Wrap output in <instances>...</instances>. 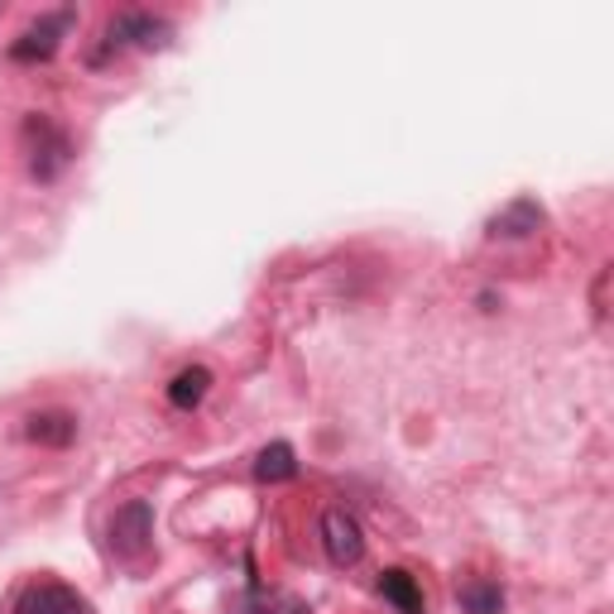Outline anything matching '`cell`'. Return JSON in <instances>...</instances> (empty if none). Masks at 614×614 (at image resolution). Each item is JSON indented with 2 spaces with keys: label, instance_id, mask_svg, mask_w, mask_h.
I'll list each match as a JSON object with an SVG mask.
<instances>
[{
  "label": "cell",
  "instance_id": "6da1fadb",
  "mask_svg": "<svg viewBox=\"0 0 614 614\" xmlns=\"http://www.w3.org/2000/svg\"><path fill=\"white\" fill-rule=\"evenodd\" d=\"M168 43H174V20H164L154 10H120L106 20L101 49L91 53V63H106L120 49H168Z\"/></svg>",
  "mask_w": 614,
  "mask_h": 614
},
{
  "label": "cell",
  "instance_id": "7a4b0ae2",
  "mask_svg": "<svg viewBox=\"0 0 614 614\" xmlns=\"http://www.w3.org/2000/svg\"><path fill=\"white\" fill-rule=\"evenodd\" d=\"M24 145H29V174L39 182L63 178V168L72 164V140L53 126L49 116H29L24 120Z\"/></svg>",
  "mask_w": 614,
  "mask_h": 614
},
{
  "label": "cell",
  "instance_id": "3957f363",
  "mask_svg": "<svg viewBox=\"0 0 614 614\" xmlns=\"http://www.w3.org/2000/svg\"><path fill=\"white\" fill-rule=\"evenodd\" d=\"M72 20H77L72 10L39 14V20L10 43V58H14V63H49V58L58 53V43H63V34L72 29Z\"/></svg>",
  "mask_w": 614,
  "mask_h": 614
},
{
  "label": "cell",
  "instance_id": "277c9868",
  "mask_svg": "<svg viewBox=\"0 0 614 614\" xmlns=\"http://www.w3.org/2000/svg\"><path fill=\"white\" fill-rule=\"evenodd\" d=\"M149 537H154V509L145 499H130L111 514V547L120 557H140L149 547Z\"/></svg>",
  "mask_w": 614,
  "mask_h": 614
},
{
  "label": "cell",
  "instance_id": "5b68a950",
  "mask_svg": "<svg viewBox=\"0 0 614 614\" xmlns=\"http://www.w3.org/2000/svg\"><path fill=\"white\" fill-rule=\"evenodd\" d=\"M321 547H327L331 566H356L365 557V533L346 509H327L321 514Z\"/></svg>",
  "mask_w": 614,
  "mask_h": 614
},
{
  "label": "cell",
  "instance_id": "8992f818",
  "mask_svg": "<svg viewBox=\"0 0 614 614\" xmlns=\"http://www.w3.org/2000/svg\"><path fill=\"white\" fill-rule=\"evenodd\" d=\"M14 614H91V605L63 581H34V586L20 591Z\"/></svg>",
  "mask_w": 614,
  "mask_h": 614
},
{
  "label": "cell",
  "instance_id": "52a82bcc",
  "mask_svg": "<svg viewBox=\"0 0 614 614\" xmlns=\"http://www.w3.org/2000/svg\"><path fill=\"white\" fill-rule=\"evenodd\" d=\"M547 217H543V207H537L533 197H514L509 207H499L495 217H489V236H495V240H524Z\"/></svg>",
  "mask_w": 614,
  "mask_h": 614
},
{
  "label": "cell",
  "instance_id": "ba28073f",
  "mask_svg": "<svg viewBox=\"0 0 614 614\" xmlns=\"http://www.w3.org/2000/svg\"><path fill=\"white\" fill-rule=\"evenodd\" d=\"M24 437L29 442H39V447H53V452H63L77 442V418L63 408H49V413H29L24 418Z\"/></svg>",
  "mask_w": 614,
  "mask_h": 614
},
{
  "label": "cell",
  "instance_id": "9c48e42d",
  "mask_svg": "<svg viewBox=\"0 0 614 614\" xmlns=\"http://www.w3.org/2000/svg\"><path fill=\"white\" fill-rule=\"evenodd\" d=\"M379 595H384V601H389L398 614H427L418 581H413L408 572H398V566H389V572L379 576Z\"/></svg>",
  "mask_w": 614,
  "mask_h": 614
},
{
  "label": "cell",
  "instance_id": "30bf717a",
  "mask_svg": "<svg viewBox=\"0 0 614 614\" xmlns=\"http://www.w3.org/2000/svg\"><path fill=\"white\" fill-rule=\"evenodd\" d=\"M207 389H211V370H207V365H188V370H178L174 384H168V404L192 413L207 398Z\"/></svg>",
  "mask_w": 614,
  "mask_h": 614
},
{
  "label": "cell",
  "instance_id": "8fae6325",
  "mask_svg": "<svg viewBox=\"0 0 614 614\" xmlns=\"http://www.w3.org/2000/svg\"><path fill=\"white\" fill-rule=\"evenodd\" d=\"M255 475H259L265 485H284V481H294V475H298V452L288 447V442H269V447L255 456Z\"/></svg>",
  "mask_w": 614,
  "mask_h": 614
},
{
  "label": "cell",
  "instance_id": "7c38bea8",
  "mask_svg": "<svg viewBox=\"0 0 614 614\" xmlns=\"http://www.w3.org/2000/svg\"><path fill=\"white\" fill-rule=\"evenodd\" d=\"M456 601L466 614H499L504 610V591L489 586V581H466V586L456 591Z\"/></svg>",
  "mask_w": 614,
  "mask_h": 614
},
{
  "label": "cell",
  "instance_id": "4fadbf2b",
  "mask_svg": "<svg viewBox=\"0 0 614 614\" xmlns=\"http://www.w3.org/2000/svg\"><path fill=\"white\" fill-rule=\"evenodd\" d=\"M230 614H303L298 601H284V595H265V591H250L245 601L230 605Z\"/></svg>",
  "mask_w": 614,
  "mask_h": 614
},
{
  "label": "cell",
  "instance_id": "5bb4252c",
  "mask_svg": "<svg viewBox=\"0 0 614 614\" xmlns=\"http://www.w3.org/2000/svg\"><path fill=\"white\" fill-rule=\"evenodd\" d=\"M605 298H610V269H601V279H595V317H605V313H610Z\"/></svg>",
  "mask_w": 614,
  "mask_h": 614
}]
</instances>
